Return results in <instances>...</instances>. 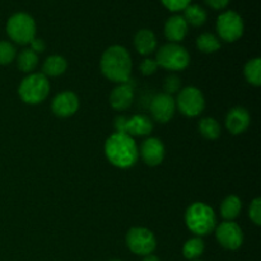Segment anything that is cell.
Listing matches in <instances>:
<instances>
[{
  "mask_svg": "<svg viewBox=\"0 0 261 261\" xmlns=\"http://www.w3.org/2000/svg\"><path fill=\"white\" fill-rule=\"evenodd\" d=\"M99 68L109 81L115 83H125L130 81L133 61L129 51L120 45L110 46L102 54Z\"/></svg>",
  "mask_w": 261,
  "mask_h": 261,
  "instance_id": "1",
  "label": "cell"
},
{
  "mask_svg": "<svg viewBox=\"0 0 261 261\" xmlns=\"http://www.w3.org/2000/svg\"><path fill=\"white\" fill-rule=\"evenodd\" d=\"M105 154L115 167L130 168L139 158V149L134 138L124 133L115 132L105 143Z\"/></svg>",
  "mask_w": 261,
  "mask_h": 261,
  "instance_id": "2",
  "label": "cell"
},
{
  "mask_svg": "<svg viewBox=\"0 0 261 261\" xmlns=\"http://www.w3.org/2000/svg\"><path fill=\"white\" fill-rule=\"evenodd\" d=\"M186 227L198 237L206 236L217 227V216L213 208L205 203H194L186 209Z\"/></svg>",
  "mask_w": 261,
  "mask_h": 261,
  "instance_id": "3",
  "label": "cell"
},
{
  "mask_svg": "<svg viewBox=\"0 0 261 261\" xmlns=\"http://www.w3.org/2000/svg\"><path fill=\"white\" fill-rule=\"evenodd\" d=\"M50 93V82L42 73H31L22 79L18 88L20 99L27 105H38Z\"/></svg>",
  "mask_w": 261,
  "mask_h": 261,
  "instance_id": "4",
  "label": "cell"
},
{
  "mask_svg": "<svg viewBox=\"0 0 261 261\" xmlns=\"http://www.w3.org/2000/svg\"><path fill=\"white\" fill-rule=\"evenodd\" d=\"M158 66L166 70L181 71L190 64V54L184 46L178 43H166L155 54Z\"/></svg>",
  "mask_w": 261,
  "mask_h": 261,
  "instance_id": "5",
  "label": "cell"
},
{
  "mask_svg": "<svg viewBox=\"0 0 261 261\" xmlns=\"http://www.w3.org/2000/svg\"><path fill=\"white\" fill-rule=\"evenodd\" d=\"M7 33L13 42L18 45H30L36 37V22L28 13L13 14L7 22Z\"/></svg>",
  "mask_w": 261,
  "mask_h": 261,
  "instance_id": "6",
  "label": "cell"
},
{
  "mask_svg": "<svg viewBox=\"0 0 261 261\" xmlns=\"http://www.w3.org/2000/svg\"><path fill=\"white\" fill-rule=\"evenodd\" d=\"M217 33L224 42H236L242 37L245 23L241 15L234 10L223 12L217 18Z\"/></svg>",
  "mask_w": 261,
  "mask_h": 261,
  "instance_id": "7",
  "label": "cell"
},
{
  "mask_svg": "<svg viewBox=\"0 0 261 261\" xmlns=\"http://www.w3.org/2000/svg\"><path fill=\"white\" fill-rule=\"evenodd\" d=\"M126 246L130 251L139 256L153 254L157 247V240L152 231L144 227H133L126 233Z\"/></svg>",
  "mask_w": 261,
  "mask_h": 261,
  "instance_id": "8",
  "label": "cell"
},
{
  "mask_svg": "<svg viewBox=\"0 0 261 261\" xmlns=\"http://www.w3.org/2000/svg\"><path fill=\"white\" fill-rule=\"evenodd\" d=\"M176 109L188 117H196L205 109V98L201 91L196 87H185L178 92Z\"/></svg>",
  "mask_w": 261,
  "mask_h": 261,
  "instance_id": "9",
  "label": "cell"
},
{
  "mask_svg": "<svg viewBox=\"0 0 261 261\" xmlns=\"http://www.w3.org/2000/svg\"><path fill=\"white\" fill-rule=\"evenodd\" d=\"M116 133H124L130 137H145L153 130V121L147 115H134L132 117L119 116L115 119Z\"/></svg>",
  "mask_w": 261,
  "mask_h": 261,
  "instance_id": "10",
  "label": "cell"
},
{
  "mask_svg": "<svg viewBox=\"0 0 261 261\" xmlns=\"http://www.w3.org/2000/svg\"><path fill=\"white\" fill-rule=\"evenodd\" d=\"M217 241L227 250H237L244 244V232L241 227L232 221H226L216 227Z\"/></svg>",
  "mask_w": 261,
  "mask_h": 261,
  "instance_id": "11",
  "label": "cell"
},
{
  "mask_svg": "<svg viewBox=\"0 0 261 261\" xmlns=\"http://www.w3.org/2000/svg\"><path fill=\"white\" fill-rule=\"evenodd\" d=\"M149 110L155 121L166 124L172 119L176 112L175 98L167 93L157 94L150 101Z\"/></svg>",
  "mask_w": 261,
  "mask_h": 261,
  "instance_id": "12",
  "label": "cell"
},
{
  "mask_svg": "<svg viewBox=\"0 0 261 261\" xmlns=\"http://www.w3.org/2000/svg\"><path fill=\"white\" fill-rule=\"evenodd\" d=\"M79 98L74 92L64 91L56 94L51 102V110L58 117H70L78 111Z\"/></svg>",
  "mask_w": 261,
  "mask_h": 261,
  "instance_id": "13",
  "label": "cell"
},
{
  "mask_svg": "<svg viewBox=\"0 0 261 261\" xmlns=\"http://www.w3.org/2000/svg\"><path fill=\"white\" fill-rule=\"evenodd\" d=\"M165 145L161 142L158 138H147L144 142L142 143L139 149V154L142 160L144 161L145 165L154 166L161 165L165 158Z\"/></svg>",
  "mask_w": 261,
  "mask_h": 261,
  "instance_id": "14",
  "label": "cell"
},
{
  "mask_svg": "<svg viewBox=\"0 0 261 261\" xmlns=\"http://www.w3.org/2000/svg\"><path fill=\"white\" fill-rule=\"evenodd\" d=\"M251 122L249 111L244 107H233L228 111L226 117V127L231 134L239 135L246 132Z\"/></svg>",
  "mask_w": 261,
  "mask_h": 261,
  "instance_id": "15",
  "label": "cell"
},
{
  "mask_svg": "<svg viewBox=\"0 0 261 261\" xmlns=\"http://www.w3.org/2000/svg\"><path fill=\"white\" fill-rule=\"evenodd\" d=\"M134 102V87L129 82L120 83L112 89L110 94V105L117 111H124L129 109Z\"/></svg>",
  "mask_w": 261,
  "mask_h": 261,
  "instance_id": "16",
  "label": "cell"
},
{
  "mask_svg": "<svg viewBox=\"0 0 261 261\" xmlns=\"http://www.w3.org/2000/svg\"><path fill=\"white\" fill-rule=\"evenodd\" d=\"M189 25L182 15L176 14L168 18L165 24V36L170 42L178 43L185 40Z\"/></svg>",
  "mask_w": 261,
  "mask_h": 261,
  "instance_id": "17",
  "label": "cell"
},
{
  "mask_svg": "<svg viewBox=\"0 0 261 261\" xmlns=\"http://www.w3.org/2000/svg\"><path fill=\"white\" fill-rule=\"evenodd\" d=\"M134 46L135 50L143 56H148L154 53L157 48V37L154 32L147 28L138 31L134 37Z\"/></svg>",
  "mask_w": 261,
  "mask_h": 261,
  "instance_id": "18",
  "label": "cell"
},
{
  "mask_svg": "<svg viewBox=\"0 0 261 261\" xmlns=\"http://www.w3.org/2000/svg\"><path fill=\"white\" fill-rule=\"evenodd\" d=\"M68 69V61L61 55H51L42 65V74L46 76H60Z\"/></svg>",
  "mask_w": 261,
  "mask_h": 261,
  "instance_id": "19",
  "label": "cell"
},
{
  "mask_svg": "<svg viewBox=\"0 0 261 261\" xmlns=\"http://www.w3.org/2000/svg\"><path fill=\"white\" fill-rule=\"evenodd\" d=\"M184 19L186 20L188 25L193 27H201L208 19L205 9L198 4H190L184 9Z\"/></svg>",
  "mask_w": 261,
  "mask_h": 261,
  "instance_id": "20",
  "label": "cell"
},
{
  "mask_svg": "<svg viewBox=\"0 0 261 261\" xmlns=\"http://www.w3.org/2000/svg\"><path fill=\"white\" fill-rule=\"evenodd\" d=\"M242 203L241 199L236 195H229L222 201L221 204V216L223 217L226 221H233L237 218L241 212Z\"/></svg>",
  "mask_w": 261,
  "mask_h": 261,
  "instance_id": "21",
  "label": "cell"
},
{
  "mask_svg": "<svg viewBox=\"0 0 261 261\" xmlns=\"http://www.w3.org/2000/svg\"><path fill=\"white\" fill-rule=\"evenodd\" d=\"M17 64L19 70L23 71V73H33V70L38 65V55L33 53L31 48H24V50H22L18 54Z\"/></svg>",
  "mask_w": 261,
  "mask_h": 261,
  "instance_id": "22",
  "label": "cell"
},
{
  "mask_svg": "<svg viewBox=\"0 0 261 261\" xmlns=\"http://www.w3.org/2000/svg\"><path fill=\"white\" fill-rule=\"evenodd\" d=\"M196 47L204 54H214L221 48V41L213 33L204 32L196 38Z\"/></svg>",
  "mask_w": 261,
  "mask_h": 261,
  "instance_id": "23",
  "label": "cell"
},
{
  "mask_svg": "<svg viewBox=\"0 0 261 261\" xmlns=\"http://www.w3.org/2000/svg\"><path fill=\"white\" fill-rule=\"evenodd\" d=\"M204 250H205V244L201 240V237H193V239L188 240V241L184 244L182 247V254L185 256V259L193 261L196 260L198 257H200L204 254Z\"/></svg>",
  "mask_w": 261,
  "mask_h": 261,
  "instance_id": "24",
  "label": "cell"
},
{
  "mask_svg": "<svg viewBox=\"0 0 261 261\" xmlns=\"http://www.w3.org/2000/svg\"><path fill=\"white\" fill-rule=\"evenodd\" d=\"M199 132L205 139L216 140L221 135V125L213 117H204L199 121Z\"/></svg>",
  "mask_w": 261,
  "mask_h": 261,
  "instance_id": "25",
  "label": "cell"
},
{
  "mask_svg": "<svg viewBox=\"0 0 261 261\" xmlns=\"http://www.w3.org/2000/svg\"><path fill=\"white\" fill-rule=\"evenodd\" d=\"M244 74L250 84L259 87L261 84V59L254 58L247 61L244 68Z\"/></svg>",
  "mask_w": 261,
  "mask_h": 261,
  "instance_id": "26",
  "label": "cell"
},
{
  "mask_svg": "<svg viewBox=\"0 0 261 261\" xmlns=\"http://www.w3.org/2000/svg\"><path fill=\"white\" fill-rule=\"evenodd\" d=\"M17 56L15 47L8 41H0V65H9Z\"/></svg>",
  "mask_w": 261,
  "mask_h": 261,
  "instance_id": "27",
  "label": "cell"
},
{
  "mask_svg": "<svg viewBox=\"0 0 261 261\" xmlns=\"http://www.w3.org/2000/svg\"><path fill=\"white\" fill-rule=\"evenodd\" d=\"M163 88H165V93L172 96L173 93H177L180 92L181 88V79L177 75H168L165 79V84H163Z\"/></svg>",
  "mask_w": 261,
  "mask_h": 261,
  "instance_id": "28",
  "label": "cell"
},
{
  "mask_svg": "<svg viewBox=\"0 0 261 261\" xmlns=\"http://www.w3.org/2000/svg\"><path fill=\"white\" fill-rule=\"evenodd\" d=\"M163 7L168 9L170 12H181L185 9L188 5L191 4V0H161Z\"/></svg>",
  "mask_w": 261,
  "mask_h": 261,
  "instance_id": "29",
  "label": "cell"
},
{
  "mask_svg": "<svg viewBox=\"0 0 261 261\" xmlns=\"http://www.w3.org/2000/svg\"><path fill=\"white\" fill-rule=\"evenodd\" d=\"M249 217L256 226L261 224V199L256 198L251 201L249 208Z\"/></svg>",
  "mask_w": 261,
  "mask_h": 261,
  "instance_id": "30",
  "label": "cell"
},
{
  "mask_svg": "<svg viewBox=\"0 0 261 261\" xmlns=\"http://www.w3.org/2000/svg\"><path fill=\"white\" fill-rule=\"evenodd\" d=\"M158 64L154 59L147 58L140 63V71H142L143 75H153V74L157 71Z\"/></svg>",
  "mask_w": 261,
  "mask_h": 261,
  "instance_id": "31",
  "label": "cell"
},
{
  "mask_svg": "<svg viewBox=\"0 0 261 261\" xmlns=\"http://www.w3.org/2000/svg\"><path fill=\"white\" fill-rule=\"evenodd\" d=\"M30 46H31V50L33 51V53H36L38 55V54L43 53L46 48V45L45 42H43V40H41V38H33L32 41L30 42Z\"/></svg>",
  "mask_w": 261,
  "mask_h": 261,
  "instance_id": "32",
  "label": "cell"
},
{
  "mask_svg": "<svg viewBox=\"0 0 261 261\" xmlns=\"http://www.w3.org/2000/svg\"><path fill=\"white\" fill-rule=\"evenodd\" d=\"M229 2H231V0H205L206 4L214 10L224 9V8L229 4Z\"/></svg>",
  "mask_w": 261,
  "mask_h": 261,
  "instance_id": "33",
  "label": "cell"
},
{
  "mask_svg": "<svg viewBox=\"0 0 261 261\" xmlns=\"http://www.w3.org/2000/svg\"><path fill=\"white\" fill-rule=\"evenodd\" d=\"M143 261H161L160 259H158L155 255L150 254V255H147V256H144V259H143Z\"/></svg>",
  "mask_w": 261,
  "mask_h": 261,
  "instance_id": "34",
  "label": "cell"
},
{
  "mask_svg": "<svg viewBox=\"0 0 261 261\" xmlns=\"http://www.w3.org/2000/svg\"><path fill=\"white\" fill-rule=\"evenodd\" d=\"M111 261H121V260H111Z\"/></svg>",
  "mask_w": 261,
  "mask_h": 261,
  "instance_id": "35",
  "label": "cell"
},
{
  "mask_svg": "<svg viewBox=\"0 0 261 261\" xmlns=\"http://www.w3.org/2000/svg\"><path fill=\"white\" fill-rule=\"evenodd\" d=\"M193 261H201V260H193Z\"/></svg>",
  "mask_w": 261,
  "mask_h": 261,
  "instance_id": "36",
  "label": "cell"
}]
</instances>
